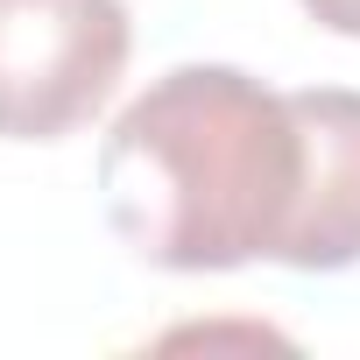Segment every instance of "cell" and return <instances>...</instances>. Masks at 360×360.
Listing matches in <instances>:
<instances>
[{
	"instance_id": "1",
	"label": "cell",
	"mask_w": 360,
	"mask_h": 360,
	"mask_svg": "<svg viewBox=\"0 0 360 360\" xmlns=\"http://www.w3.org/2000/svg\"><path fill=\"white\" fill-rule=\"evenodd\" d=\"M304 120L233 64L162 71L99 148L113 233L176 276L283 262L304 212Z\"/></svg>"
},
{
	"instance_id": "2",
	"label": "cell",
	"mask_w": 360,
	"mask_h": 360,
	"mask_svg": "<svg viewBox=\"0 0 360 360\" xmlns=\"http://www.w3.org/2000/svg\"><path fill=\"white\" fill-rule=\"evenodd\" d=\"M127 0H0V141H64L120 85Z\"/></svg>"
},
{
	"instance_id": "3",
	"label": "cell",
	"mask_w": 360,
	"mask_h": 360,
	"mask_svg": "<svg viewBox=\"0 0 360 360\" xmlns=\"http://www.w3.org/2000/svg\"><path fill=\"white\" fill-rule=\"evenodd\" d=\"M304 120V212L283 248V269L304 276H339L360 262V92L346 85H311L290 92Z\"/></svg>"
},
{
	"instance_id": "4",
	"label": "cell",
	"mask_w": 360,
	"mask_h": 360,
	"mask_svg": "<svg viewBox=\"0 0 360 360\" xmlns=\"http://www.w3.org/2000/svg\"><path fill=\"white\" fill-rule=\"evenodd\" d=\"M304 15H311L318 29H332V36H353V43H360V0H304Z\"/></svg>"
}]
</instances>
